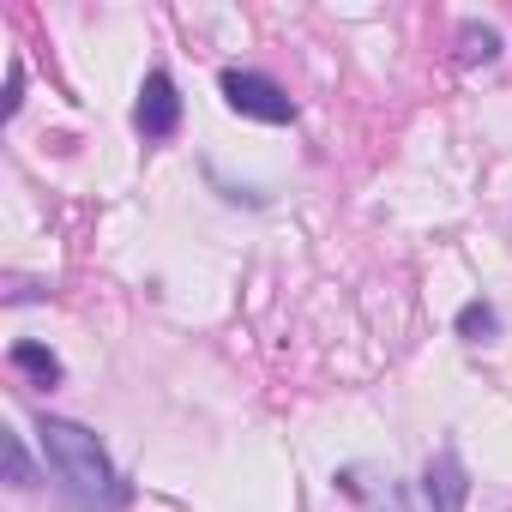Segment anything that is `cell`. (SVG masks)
Here are the masks:
<instances>
[{
  "label": "cell",
  "instance_id": "6",
  "mask_svg": "<svg viewBox=\"0 0 512 512\" xmlns=\"http://www.w3.org/2000/svg\"><path fill=\"white\" fill-rule=\"evenodd\" d=\"M458 61L494 67V61H500V31H494V25H464V31H458Z\"/></svg>",
  "mask_w": 512,
  "mask_h": 512
},
{
  "label": "cell",
  "instance_id": "9",
  "mask_svg": "<svg viewBox=\"0 0 512 512\" xmlns=\"http://www.w3.org/2000/svg\"><path fill=\"white\" fill-rule=\"evenodd\" d=\"M19 103H25V67L13 61V85H7V115H19Z\"/></svg>",
  "mask_w": 512,
  "mask_h": 512
},
{
  "label": "cell",
  "instance_id": "2",
  "mask_svg": "<svg viewBox=\"0 0 512 512\" xmlns=\"http://www.w3.org/2000/svg\"><path fill=\"white\" fill-rule=\"evenodd\" d=\"M217 91H223V103H229L241 121H260V127H290V121H296V103H290V91H284L272 73L229 67V73L217 79Z\"/></svg>",
  "mask_w": 512,
  "mask_h": 512
},
{
  "label": "cell",
  "instance_id": "4",
  "mask_svg": "<svg viewBox=\"0 0 512 512\" xmlns=\"http://www.w3.org/2000/svg\"><path fill=\"white\" fill-rule=\"evenodd\" d=\"M422 500H428V512H464V506H470V470H464L458 446H440V452L428 458V470H422Z\"/></svg>",
  "mask_w": 512,
  "mask_h": 512
},
{
  "label": "cell",
  "instance_id": "7",
  "mask_svg": "<svg viewBox=\"0 0 512 512\" xmlns=\"http://www.w3.org/2000/svg\"><path fill=\"white\" fill-rule=\"evenodd\" d=\"M458 338H470V344H494V338H500V314H494V302H464V308H458Z\"/></svg>",
  "mask_w": 512,
  "mask_h": 512
},
{
  "label": "cell",
  "instance_id": "5",
  "mask_svg": "<svg viewBox=\"0 0 512 512\" xmlns=\"http://www.w3.org/2000/svg\"><path fill=\"white\" fill-rule=\"evenodd\" d=\"M7 362H13L25 380H37V386H61V374H67V368H61V356H55L49 344H31V338H25V344H13V356H7Z\"/></svg>",
  "mask_w": 512,
  "mask_h": 512
},
{
  "label": "cell",
  "instance_id": "8",
  "mask_svg": "<svg viewBox=\"0 0 512 512\" xmlns=\"http://www.w3.org/2000/svg\"><path fill=\"white\" fill-rule=\"evenodd\" d=\"M7 464H13V488H37V470H31V452L19 434H7Z\"/></svg>",
  "mask_w": 512,
  "mask_h": 512
},
{
  "label": "cell",
  "instance_id": "3",
  "mask_svg": "<svg viewBox=\"0 0 512 512\" xmlns=\"http://www.w3.org/2000/svg\"><path fill=\"white\" fill-rule=\"evenodd\" d=\"M133 127H139L151 145L175 139V127H181V91H175V79H169L163 67L145 73V85H139V109H133Z\"/></svg>",
  "mask_w": 512,
  "mask_h": 512
},
{
  "label": "cell",
  "instance_id": "1",
  "mask_svg": "<svg viewBox=\"0 0 512 512\" xmlns=\"http://www.w3.org/2000/svg\"><path fill=\"white\" fill-rule=\"evenodd\" d=\"M37 440H43V458H49L55 482H61L85 512H115V506L127 500V482H121L109 446H103L85 422H73V416H37Z\"/></svg>",
  "mask_w": 512,
  "mask_h": 512
}]
</instances>
